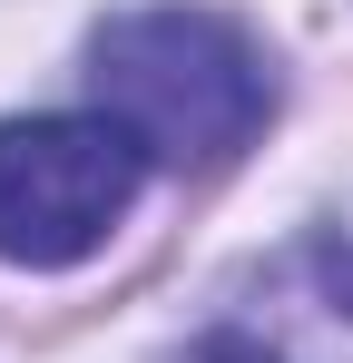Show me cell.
Returning <instances> with one entry per match:
<instances>
[{"mask_svg": "<svg viewBox=\"0 0 353 363\" xmlns=\"http://www.w3.org/2000/svg\"><path fill=\"white\" fill-rule=\"evenodd\" d=\"M89 89H99V118L128 128L138 157H167V167H226L275 118L265 50L226 10H196V0L118 10L89 40Z\"/></svg>", "mask_w": 353, "mask_h": 363, "instance_id": "1", "label": "cell"}, {"mask_svg": "<svg viewBox=\"0 0 353 363\" xmlns=\"http://www.w3.org/2000/svg\"><path fill=\"white\" fill-rule=\"evenodd\" d=\"M138 138L108 118H10L0 128V255L10 265H79L138 206Z\"/></svg>", "mask_w": 353, "mask_h": 363, "instance_id": "2", "label": "cell"}, {"mask_svg": "<svg viewBox=\"0 0 353 363\" xmlns=\"http://www.w3.org/2000/svg\"><path fill=\"white\" fill-rule=\"evenodd\" d=\"M176 363H353V236L314 226L245 265Z\"/></svg>", "mask_w": 353, "mask_h": 363, "instance_id": "3", "label": "cell"}]
</instances>
